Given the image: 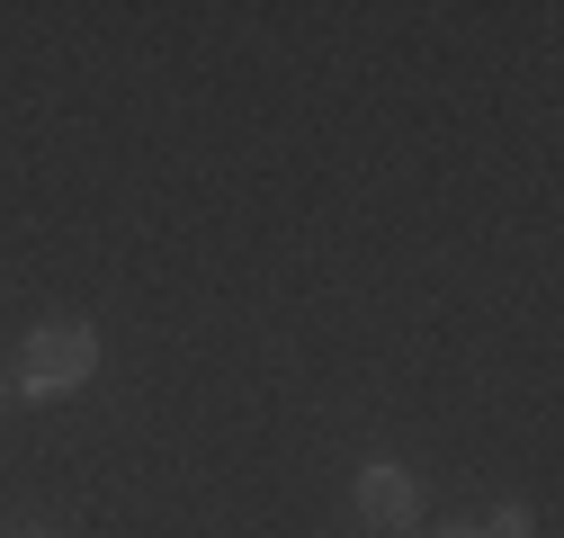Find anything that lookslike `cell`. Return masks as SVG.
Wrapping results in <instances>:
<instances>
[{
	"label": "cell",
	"instance_id": "6da1fadb",
	"mask_svg": "<svg viewBox=\"0 0 564 538\" xmlns=\"http://www.w3.org/2000/svg\"><path fill=\"white\" fill-rule=\"evenodd\" d=\"M90 368H99V332H90V323H36L10 386H19L28 404H54V395H82Z\"/></svg>",
	"mask_w": 564,
	"mask_h": 538
},
{
	"label": "cell",
	"instance_id": "7a4b0ae2",
	"mask_svg": "<svg viewBox=\"0 0 564 538\" xmlns=\"http://www.w3.org/2000/svg\"><path fill=\"white\" fill-rule=\"evenodd\" d=\"M349 503H359L368 529H412L421 520V476H412V466H359Z\"/></svg>",
	"mask_w": 564,
	"mask_h": 538
},
{
	"label": "cell",
	"instance_id": "3957f363",
	"mask_svg": "<svg viewBox=\"0 0 564 538\" xmlns=\"http://www.w3.org/2000/svg\"><path fill=\"white\" fill-rule=\"evenodd\" d=\"M529 529H538V520H529L520 503H502V512H492V520H484V538H529Z\"/></svg>",
	"mask_w": 564,
	"mask_h": 538
},
{
	"label": "cell",
	"instance_id": "277c9868",
	"mask_svg": "<svg viewBox=\"0 0 564 538\" xmlns=\"http://www.w3.org/2000/svg\"><path fill=\"white\" fill-rule=\"evenodd\" d=\"M440 538H484V529H440Z\"/></svg>",
	"mask_w": 564,
	"mask_h": 538
},
{
	"label": "cell",
	"instance_id": "5b68a950",
	"mask_svg": "<svg viewBox=\"0 0 564 538\" xmlns=\"http://www.w3.org/2000/svg\"><path fill=\"white\" fill-rule=\"evenodd\" d=\"M0 404H10V368H0Z\"/></svg>",
	"mask_w": 564,
	"mask_h": 538
},
{
	"label": "cell",
	"instance_id": "8992f818",
	"mask_svg": "<svg viewBox=\"0 0 564 538\" xmlns=\"http://www.w3.org/2000/svg\"><path fill=\"white\" fill-rule=\"evenodd\" d=\"M28 538H54V529H28Z\"/></svg>",
	"mask_w": 564,
	"mask_h": 538
}]
</instances>
